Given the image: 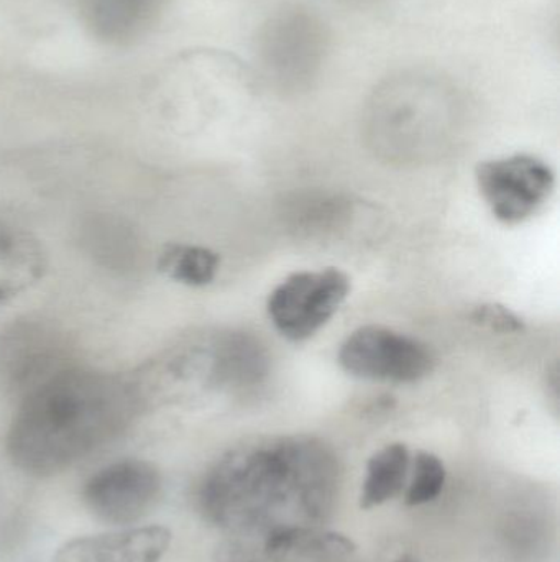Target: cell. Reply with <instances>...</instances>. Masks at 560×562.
Instances as JSON below:
<instances>
[{
  "label": "cell",
  "instance_id": "obj_11",
  "mask_svg": "<svg viewBox=\"0 0 560 562\" xmlns=\"http://www.w3.org/2000/svg\"><path fill=\"white\" fill-rule=\"evenodd\" d=\"M91 2V15L95 25L102 29H132L144 25L145 20L153 13L157 0H89Z\"/></svg>",
  "mask_w": 560,
  "mask_h": 562
},
{
  "label": "cell",
  "instance_id": "obj_12",
  "mask_svg": "<svg viewBox=\"0 0 560 562\" xmlns=\"http://www.w3.org/2000/svg\"><path fill=\"white\" fill-rule=\"evenodd\" d=\"M470 319L477 326L485 327L493 333L516 334L525 330V321L502 304L489 303L477 306L470 313Z\"/></svg>",
  "mask_w": 560,
  "mask_h": 562
},
{
  "label": "cell",
  "instance_id": "obj_3",
  "mask_svg": "<svg viewBox=\"0 0 560 562\" xmlns=\"http://www.w3.org/2000/svg\"><path fill=\"white\" fill-rule=\"evenodd\" d=\"M351 293V279L339 269L302 270L276 284L266 301L275 329L293 342L318 334Z\"/></svg>",
  "mask_w": 560,
  "mask_h": 562
},
{
  "label": "cell",
  "instance_id": "obj_6",
  "mask_svg": "<svg viewBox=\"0 0 560 562\" xmlns=\"http://www.w3.org/2000/svg\"><path fill=\"white\" fill-rule=\"evenodd\" d=\"M160 494L161 475L157 468L128 459L92 475L82 497L98 520L108 525H130L153 510Z\"/></svg>",
  "mask_w": 560,
  "mask_h": 562
},
{
  "label": "cell",
  "instance_id": "obj_8",
  "mask_svg": "<svg viewBox=\"0 0 560 562\" xmlns=\"http://www.w3.org/2000/svg\"><path fill=\"white\" fill-rule=\"evenodd\" d=\"M410 468L411 452L403 442H391L375 452L367 462L361 508L370 510L397 497L407 484Z\"/></svg>",
  "mask_w": 560,
  "mask_h": 562
},
{
  "label": "cell",
  "instance_id": "obj_7",
  "mask_svg": "<svg viewBox=\"0 0 560 562\" xmlns=\"http://www.w3.org/2000/svg\"><path fill=\"white\" fill-rule=\"evenodd\" d=\"M170 543L171 533L167 528H128L76 538L56 551L53 562H158Z\"/></svg>",
  "mask_w": 560,
  "mask_h": 562
},
{
  "label": "cell",
  "instance_id": "obj_4",
  "mask_svg": "<svg viewBox=\"0 0 560 562\" xmlns=\"http://www.w3.org/2000/svg\"><path fill=\"white\" fill-rule=\"evenodd\" d=\"M434 362L426 344L377 324L358 327L339 349L342 369L372 382L410 385L426 379Z\"/></svg>",
  "mask_w": 560,
  "mask_h": 562
},
{
  "label": "cell",
  "instance_id": "obj_9",
  "mask_svg": "<svg viewBox=\"0 0 560 562\" xmlns=\"http://www.w3.org/2000/svg\"><path fill=\"white\" fill-rule=\"evenodd\" d=\"M220 259L213 250L197 246H174L163 254L161 267L174 280L191 286H204L216 279Z\"/></svg>",
  "mask_w": 560,
  "mask_h": 562
},
{
  "label": "cell",
  "instance_id": "obj_13",
  "mask_svg": "<svg viewBox=\"0 0 560 562\" xmlns=\"http://www.w3.org/2000/svg\"><path fill=\"white\" fill-rule=\"evenodd\" d=\"M395 562H418V561L413 560V558H410V557H403V558H400V560L395 561Z\"/></svg>",
  "mask_w": 560,
  "mask_h": 562
},
{
  "label": "cell",
  "instance_id": "obj_2",
  "mask_svg": "<svg viewBox=\"0 0 560 562\" xmlns=\"http://www.w3.org/2000/svg\"><path fill=\"white\" fill-rule=\"evenodd\" d=\"M135 409L137 395L121 376L62 370L23 400L7 449L26 474H59L127 428Z\"/></svg>",
  "mask_w": 560,
  "mask_h": 562
},
{
  "label": "cell",
  "instance_id": "obj_1",
  "mask_svg": "<svg viewBox=\"0 0 560 562\" xmlns=\"http://www.w3.org/2000/svg\"><path fill=\"white\" fill-rule=\"evenodd\" d=\"M338 475L335 456L319 439H259L227 452L210 469L201 487V510L262 554L266 535L315 528L329 514Z\"/></svg>",
  "mask_w": 560,
  "mask_h": 562
},
{
  "label": "cell",
  "instance_id": "obj_5",
  "mask_svg": "<svg viewBox=\"0 0 560 562\" xmlns=\"http://www.w3.org/2000/svg\"><path fill=\"white\" fill-rule=\"evenodd\" d=\"M476 180L495 220L508 226L535 216L556 187L552 168L541 158L526 154L482 161Z\"/></svg>",
  "mask_w": 560,
  "mask_h": 562
},
{
  "label": "cell",
  "instance_id": "obj_10",
  "mask_svg": "<svg viewBox=\"0 0 560 562\" xmlns=\"http://www.w3.org/2000/svg\"><path fill=\"white\" fill-rule=\"evenodd\" d=\"M410 487L407 492V505L420 507L436 501L446 484V465L433 452L420 451L411 459Z\"/></svg>",
  "mask_w": 560,
  "mask_h": 562
}]
</instances>
